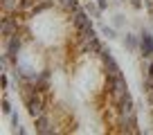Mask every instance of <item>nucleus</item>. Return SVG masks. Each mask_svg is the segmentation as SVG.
Here are the masks:
<instances>
[{"instance_id": "nucleus-1", "label": "nucleus", "mask_w": 153, "mask_h": 135, "mask_svg": "<svg viewBox=\"0 0 153 135\" xmlns=\"http://www.w3.org/2000/svg\"><path fill=\"white\" fill-rule=\"evenodd\" d=\"M72 25H74L76 34H79V39H88V36H97L95 29H92V23L90 18H88V14L83 9L74 11V16H72Z\"/></svg>"}, {"instance_id": "nucleus-2", "label": "nucleus", "mask_w": 153, "mask_h": 135, "mask_svg": "<svg viewBox=\"0 0 153 135\" xmlns=\"http://www.w3.org/2000/svg\"><path fill=\"white\" fill-rule=\"evenodd\" d=\"M108 90H110V97H113L115 106L128 95V83H126L124 74L122 77H108Z\"/></svg>"}, {"instance_id": "nucleus-3", "label": "nucleus", "mask_w": 153, "mask_h": 135, "mask_svg": "<svg viewBox=\"0 0 153 135\" xmlns=\"http://www.w3.org/2000/svg\"><path fill=\"white\" fill-rule=\"evenodd\" d=\"M14 34H18V14H7L2 16V36L7 39H11Z\"/></svg>"}, {"instance_id": "nucleus-4", "label": "nucleus", "mask_w": 153, "mask_h": 135, "mask_svg": "<svg viewBox=\"0 0 153 135\" xmlns=\"http://www.w3.org/2000/svg\"><path fill=\"white\" fill-rule=\"evenodd\" d=\"M140 52L144 59H153V34L151 32H142L140 36Z\"/></svg>"}, {"instance_id": "nucleus-5", "label": "nucleus", "mask_w": 153, "mask_h": 135, "mask_svg": "<svg viewBox=\"0 0 153 135\" xmlns=\"http://www.w3.org/2000/svg\"><path fill=\"white\" fill-rule=\"evenodd\" d=\"M36 131H38V133H45V135H52V133H54L52 119H50L48 113H43V115L36 117Z\"/></svg>"}, {"instance_id": "nucleus-6", "label": "nucleus", "mask_w": 153, "mask_h": 135, "mask_svg": "<svg viewBox=\"0 0 153 135\" xmlns=\"http://www.w3.org/2000/svg\"><path fill=\"white\" fill-rule=\"evenodd\" d=\"M117 113H135V106H133V97L126 95L124 99L117 104Z\"/></svg>"}, {"instance_id": "nucleus-7", "label": "nucleus", "mask_w": 153, "mask_h": 135, "mask_svg": "<svg viewBox=\"0 0 153 135\" xmlns=\"http://www.w3.org/2000/svg\"><path fill=\"white\" fill-rule=\"evenodd\" d=\"M137 45H140V41H137V36H135V34H126V36H124V47H128L131 52H135V50H137Z\"/></svg>"}, {"instance_id": "nucleus-8", "label": "nucleus", "mask_w": 153, "mask_h": 135, "mask_svg": "<svg viewBox=\"0 0 153 135\" xmlns=\"http://www.w3.org/2000/svg\"><path fill=\"white\" fill-rule=\"evenodd\" d=\"M86 11H88V14H92V16H97V18H99V14H101V9H99V7H95L92 2H88V5H86Z\"/></svg>"}, {"instance_id": "nucleus-9", "label": "nucleus", "mask_w": 153, "mask_h": 135, "mask_svg": "<svg viewBox=\"0 0 153 135\" xmlns=\"http://www.w3.org/2000/svg\"><path fill=\"white\" fill-rule=\"evenodd\" d=\"M2 113H5V115H11V113H14V108H11V104H9V99H2Z\"/></svg>"}, {"instance_id": "nucleus-10", "label": "nucleus", "mask_w": 153, "mask_h": 135, "mask_svg": "<svg viewBox=\"0 0 153 135\" xmlns=\"http://www.w3.org/2000/svg\"><path fill=\"white\" fill-rule=\"evenodd\" d=\"M101 32H104V36H108V39H115V36H117V34H115V29L108 27V25H104V27H101Z\"/></svg>"}, {"instance_id": "nucleus-11", "label": "nucleus", "mask_w": 153, "mask_h": 135, "mask_svg": "<svg viewBox=\"0 0 153 135\" xmlns=\"http://www.w3.org/2000/svg\"><path fill=\"white\" fill-rule=\"evenodd\" d=\"M11 124H14L16 128L20 126V119H18V115H16V113H11Z\"/></svg>"}, {"instance_id": "nucleus-12", "label": "nucleus", "mask_w": 153, "mask_h": 135, "mask_svg": "<svg viewBox=\"0 0 153 135\" xmlns=\"http://www.w3.org/2000/svg\"><path fill=\"white\" fill-rule=\"evenodd\" d=\"M115 25L120 27V25H124V16H115Z\"/></svg>"}, {"instance_id": "nucleus-13", "label": "nucleus", "mask_w": 153, "mask_h": 135, "mask_svg": "<svg viewBox=\"0 0 153 135\" xmlns=\"http://www.w3.org/2000/svg\"><path fill=\"white\" fill-rule=\"evenodd\" d=\"M131 5H133L135 9H140V7H142V0H131Z\"/></svg>"}, {"instance_id": "nucleus-14", "label": "nucleus", "mask_w": 153, "mask_h": 135, "mask_svg": "<svg viewBox=\"0 0 153 135\" xmlns=\"http://www.w3.org/2000/svg\"><path fill=\"white\" fill-rule=\"evenodd\" d=\"M97 7H99V9L104 11V9H106V0H97Z\"/></svg>"}, {"instance_id": "nucleus-15", "label": "nucleus", "mask_w": 153, "mask_h": 135, "mask_svg": "<svg viewBox=\"0 0 153 135\" xmlns=\"http://www.w3.org/2000/svg\"><path fill=\"white\" fill-rule=\"evenodd\" d=\"M7 86H9V79H7V74H2V88L7 90Z\"/></svg>"}, {"instance_id": "nucleus-16", "label": "nucleus", "mask_w": 153, "mask_h": 135, "mask_svg": "<svg viewBox=\"0 0 153 135\" xmlns=\"http://www.w3.org/2000/svg\"><path fill=\"white\" fill-rule=\"evenodd\" d=\"M149 77H153V59H151V63H149Z\"/></svg>"}]
</instances>
